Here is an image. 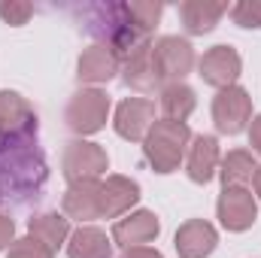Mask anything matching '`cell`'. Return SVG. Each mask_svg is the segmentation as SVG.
<instances>
[{
	"label": "cell",
	"instance_id": "cell-10",
	"mask_svg": "<svg viewBox=\"0 0 261 258\" xmlns=\"http://www.w3.org/2000/svg\"><path fill=\"white\" fill-rule=\"evenodd\" d=\"M152 125H155V104L152 100H146V97H125L116 107L113 128H116V134L122 140L143 143Z\"/></svg>",
	"mask_w": 261,
	"mask_h": 258
},
{
	"label": "cell",
	"instance_id": "cell-8",
	"mask_svg": "<svg viewBox=\"0 0 261 258\" xmlns=\"http://www.w3.org/2000/svg\"><path fill=\"white\" fill-rule=\"evenodd\" d=\"M252 122V97L246 88L240 85H231V88H222L216 97H213V125L219 134H240Z\"/></svg>",
	"mask_w": 261,
	"mask_h": 258
},
{
	"label": "cell",
	"instance_id": "cell-13",
	"mask_svg": "<svg viewBox=\"0 0 261 258\" xmlns=\"http://www.w3.org/2000/svg\"><path fill=\"white\" fill-rule=\"evenodd\" d=\"M173 246L179 258H206L219 246V234L206 219H189L176 228Z\"/></svg>",
	"mask_w": 261,
	"mask_h": 258
},
{
	"label": "cell",
	"instance_id": "cell-24",
	"mask_svg": "<svg viewBox=\"0 0 261 258\" xmlns=\"http://www.w3.org/2000/svg\"><path fill=\"white\" fill-rule=\"evenodd\" d=\"M128 9H130V18H134L146 34L155 31V24H158V18H161V3H155V0H134V3H128Z\"/></svg>",
	"mask_w": 261,
	"mask_h": 258
},
{
	"label": "cell",
	"instance_id": "cell-17",
	"mask_svg": "<svg viewBox=\"0 0 261 258\" xmlns=\"http://www.w3.org/2000/svg\"><path fill=\"white\" fill-rule=\"evenodd\" d=\"M140 200V186L122 176V173H113L107 179H100V207H103V219H119L130 213V207Z\"/></svg>",
	"mask_w": 261,
	"mask_h": 258
},
{
	"label": "cell",
	"instance_id": "cell-23",
	"mask_svg": "<svg viewBox=\"0 0 261 258\" xmlns=\"http://www.w3.org/2000/svg\"><path fill=\"white\" fill-rule=\"evenodd\" d=\"M255 170H258L255 155L246 152V149H231V152L219 161L222 186H246V183L255 176Z\"/></svg>",
	"mask_w": 261,
	"mask_h": 258
},
{
	"label": "cell",
	"instance_id": "cell-30",
	"mask_svg": "<svg viewBox=\"0 0 261 258\" xmlns=\"http://www.w3.org/2000/svg\"><path fill=\"white\" fill-rule=\"evenodd\" d=\"M249 146H252V152L261 155V116H255L249 122Z\"/></svg>",
	"mask_w": 261,
	"mask_h": 258
},
{
	"label": "cell",
	"instance_id": "cell-1",
	"mask_svg": "<svg viewBox=\"0 0 261 258\" xmlns=\"http://www.w3.org/2000/svg\"><path fill=\"white\" fill-rule=\"evenodd\" d=\"M49 179L46 152L37 137H0V200L24 203Z\"/></svg>",
	"mask_w": 261,
	"mask_h": 258
},
{
	"label": "cell",
	"instance_id": "cell-2",
	"mask_svg": "<svg viewBox=\"0 0 261 258\" xmlns=\"http://www.w3.org/2000/svg\"><path fill=\"white\" fill-rule=\"evenodd\" d=\"M82 18L88 21L85 31L100 40V46H110L119 61H128L137 52L152 49V34H146L130 18L128 3H94L82 9Z\"/></svg>",
	"mask_w": 261,
	"mask_h": 258
},
{
	"label": "cell",
	"instance_id": "cell-22",
	"mask_svg": "<svg viewBox=\"0 0 261 258\" xmlns=\"http://www.w3.org/2000/svg\"><path fill=\"white\" fill-rule=\"evenodd\" d=\"M197 107L195 88H189L186 82H170L161 88V113L170 122H186Z\"/></svg>",
	"mask_w": 261,
	"mask_h": 258
},
{
	"label": "cell",
	"instance_id": "cell-3",
	"mask_svg": "<svg viewBox=\"0 0 261 258\" xmlns=\"http://www.w3.org/2000/svg\"><path fill=\"white\" fill-rule=\"evenodd\" d=\"M192 143V131L186 122H170V119H155L143 140V155L152 164L155 173H173L182 164V155Z\"/></svg>",
	"mask_w": 261,
	"mask_h": 258
},
{
	"label": "cell",
	"instance_id": "cell-31",
	"mask_svg": "<svg viewBox=\"0 0 261 258\" xmlns=\"http://www.w3.org/2000/svg\"><path fill=\"white\" fill-rule=\"evenodd\" d=\"M252 183H255V194L261 197V167L255 170V176H252Z\"/></svg>",
	"mask_w": 261,
	"mask_h": 258
},
{
	"label": "cell",
	"instance_id": "cell-16",
	"mask_svg": "<svg viewBox=\"0 0 261 258\" xmlns=\"http://www.w3.org/2000/svg\"><path fill=\"white\" fill-rule=\"evenodd\" d=\"M122 70V61L116 58V52L110 46H88L79 61H76V79L79 82H88V85H100V82H110L116 73Z\"/></svg>",
	"mask_w": 261,
	"mask_h": 258
},
{
	"label": "cell",
	"instance_id": "cell-11",
	"mask_svg": "<svg viewBox=\"0 0 261 258\" xmlns=\"http://www.w3.org/2000/svg\"><path fill=\"white\" fill-rule=\"evenodd\" d=\"M0 137H37V113L18 91H0Z\"/></svg>",
	"mask_w": 261,
	"mask_h": 258
},
{
	"label": "cell",
	"instance_id": "cell-27",
	"mask_svg": "<svg viewBox=\"0 0 261 258\" xmlns=\"http://www.w3.org/2000/svg\"><path fill=\"white\" fill-rule=\"evenodd\" d=\"M6 258H55V252H49L40 240H34L31 234L15 240L9 249H6Z\"/></svg>",
	"mask_w": 261,
	"mask_h": 258
},
{
	"label": "cell",
	"instance_id": "cell-7",
	"mask_svg": "<svg viewBox=\"0 0 261 258\" xmlns=\"http://www.w3.org/2000/svg\"><path fill=\"white\" fill-rule=\"evenodd\" d=\"M152 61L158 67L161 82H167V85L170 82H182L197 64L192 43L182 40V37H158L152 43Z\"/></svg>",
	"mask_w": 261,
	"mask_h": 258
},
{
	"label": "cell",
	"instance_id": "cell-12",
	"mask_svg": "<svg viewBox=\"0 0 261 258\" xmlns=\"http://www.w3.org/2000/svg\"><path fill=\"white\" fill-rule=\"evenodd\" d=\"M161 234V222L152 210H134L125 219H119L113 225V243H119L122 249H130V246H146L152 243L155 237Z\"/></svg>",
	"mask_w": 261,
	"mask_h": 258
},
{
	"label": "cell",
	"instance_id": "cell-14",
	"mask_svg": "<svg viewBox=\"0 0 261 258\" xmlns=\"http://www.w3.org/2000/svg\"><path fill=\"white\" fill-rule=\"evenodd\" d=\"M64 216L76 219L79 225H88L94 219H103V207H100V179H88V183H73L64 192Z\"/></svg>",
	"mask_w": 261,
	"mask_h": 258
},
{
	"label": "cell",
	"instance_id": "cell-9",
	"mask_svg": "<svg viewBox=\"0 0 261 258\" xmlns=\"http://www.w3.org/2000/svg\"><path fill=\"white\" fill-rule=\"evenodd\" d=\"M240 73H243V58H240V52L234 46H213L197 61V76L206 85L219 88V91L237 85Z\"/></svg>",
	"mask_w": 261,
	"mask_h": 258
},
{
	"label": "cell",
	"instance_id": "cell-28",
	"mask_svg": "<svg viewBox=\"0 0 261 258\" xmlns=\"http://www.w3.org/2000/svg\"><path fill=\"white\" fill-rule=\"evenodd\" d=\"M12 243H15V222L6 213H0V252L9 249Z\"/></svg>",
	"mask_w": 261,
	"mask_h": 258
},
{
	"label": "cell",
	"instance_id": "cell-21",
	"mask_svg": "<svg viewBox=\"0 0 261 258\" xmlns=\"http://www.w3.org/2000/svg\"><path fill=\"white\" fill-rule=\"evenodd\" d=\"M122 76H125V85H128V88L143 91V94L161 88V76H158V67L152 61V49L137 52L134 58L122 61Z\"/></svg>",
	"mask_w": 261,
	"mask_h": 258
},
{
	"label": "cell",
	"instance_id": "cell-5",
	"mask_svg": "<svg viewBox=\"0 0 261 258\" xmlns=\"http://www.w3.org/2000/svg\"><path fill=\"white\" fill-rule=\"evenodd\" d=\"M67 183H88V179H100L110 170V155L103 146L88 143V140H73L67 143L64 158H61Z\"/></svg>",
	"mask_w": 261,
	"mask_h": 258
},
{
	"label": "cell",
	"instance_id": "cell-15",
	"mask_svg": "<svg viewBox=\"0 0 261 258\" xmlns=\"http://www.w3.org/2000/svg\"><path fill=\"white\" fill-rule=\"evenodd\" d=\"M219 161H222V152H219V140L213 134H197V137H192L189 158H186V173H189L192 183L206 186L219 173Z\"/></svg>",
	"mask_w": 261,
	"mask_h": 258
},
{
	"label": "cell",
	"instance_id": "cell-19",
	"mask_svg": "<svg viewBox=\"0 0 261 258\" xmlns=\"http://www.w3.org/2000/svg\"><path fill=\"white\" fill-rule=\"evenodd\" d=\"M67 258H113V237L94 225H79L67 240Z\"/></svg>",
	"mask_w": 261,
	"mask_h": 258
},
{
	"label": "cell",
	"instance_id": "cell-20",
	"mask_svg": "<svg viewBox=\"0 0 261 258\" xmlns=\"http://www.w3.org/2000/svg\"><path fill=\"white\" fill-rule=\"evenodd\" d=\"M28 234L34 240H40L49 252H58L70 240L73 231H70V219L64 213H40V216H34L28 222Z\"/></svg>",
	"mask_w": 261,
	"mask_h": 258
},
{
	"label": "cell",
	"instance_id": "cell-18",
	"mask_svg": "<svg viewBox=\"0 0 261 258\" xmlns=\"http://www.w3.org/2000/svg\"><path fill=\"white\" fill-rule=\"evenodd\" d=\"M231 6L228 3H213V0H186L179 6V18L182 28L192 37H203L210 31H216V24L222 21V15H228Z\"/></svg>",
	"mask_w": 261,
	"mask_h": 258
},
{
	"label": "cell",
	"instance_id": "cell-29",
	"mask_svg": "<svg viewBox=\"0 0 261 258\" xmlns=\"http://www.w3.org/2000/svg\"><path fill=\"white\" fill-rule=\"evenodd\" d=\"M119 258H164V255L152 246H130V249H122Z\"/></svg>",
	"mask_w": 261,
	"mask_h": 258
},
{
	"label": "cell",
	"instance_id": "cell-26",
	"mask_svg": "<svg viewBox=\"0 0 261 258\" xmlns=\"http://www.w3.org/2000/svg\"><path fill=\"white\" fill-rule=\"evenodd\" d=\"M31 15H34V6L24 3V0H3V3H0V18H3L6 24H12V28L28 24Z\"/></svg>",
	"mask_w": 261,
	"mask_h": 258
},
{
	"label": "cell",
	"instance_id": "cell-6",
	"mask_svg": "<svg viewBox=\"0 0 261 258\" xmlns=\"http://www.w3.org/2000/svg\"><path fill=\"white\" fill-rule=\"evenodd\" d=\"M216 216L222 222L225 231L231 234H243L255 225L258 219V200L246 186H225L219 200H216Z\"/></svg>",
	"mask_w": 261,
	"mask_h": 258
},
{
	"label": "cell",
	"instance_id": "cell-4",
	"mask_svg": "<svg viewBox=\"0 0 261 258\" xmlns=\"http://www.w3.org/2000/svg\"><path fill=\"white\" fill-rule=\"evenodd\" d=\"M110 97L107 91L100 88H79L70 104H67V113H64V122L67 128L79 137H88V134H97L103 131L107 119H110Z\"/></svg>",
	"mask_w": 261,
	"mask_h": 258
},
{
	"label": "cell",
	"instance_id": "cell-25",
	"mask_svg": "<svg viewBox=\"0 0 261 258\" xmlns=\"http://www.w3.org/2000/svg\"><path fill=\"white\" fill-rule=\"evenodd\" d=\"M240 28H261V0H240L228 12Z\"/></svg>",
	"mask_w": 261,
	"mask_h": 258
}]
</instances>
